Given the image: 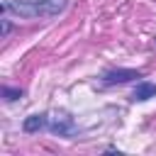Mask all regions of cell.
<instances>
[{
  "label": "cell",
  "instance_id": "277c9868",
  "mask_svg": "<svg viewBox=\"0 0 156 156\" xmlns=\"http://www.w3.org/2000/svg\"><path fill=\"white\" fill-rule=\"evenodd\" d=\"M41 129H49V115L46 112H34L22 119V132L24 134H37Z\"/></svg>",
  "mask_w": 156,
  "mask_h": 156
},
{
  "label": "cell",
  "instance_id": "ba28073f",
  "mask_svg": "<svg viewBox=\"0 0 156 156\" xmlns=\"http://www.w3.org/2000/svg\"><path fill=\"white\" fill-rule=\"evenodd\" d=\"M102 151H112V154H122V151H119V149H117V146H105V149H102Z\"/></svg>",
  "mask_w": 156,
  "mask_h": 156
},
{
  "label": "cell",
  "instance_id": "52a82bcc",
  "mask_svg": "<svg viewBox=\"0 0 156 156\" xmlns=\"http://www.w3.org/2000/svg\"><path fill=\"white\" fill-rule=\"evenodd\" d=\"M12 32V22H10V17L7 15H2V39H7V34Z\"/></svg>",
  "mask_w": 156,
  "mask_h": 156
},
{
  "label": "cell",
  "instance_id": "8992f818",
  "mask_svg": "<svg viewBox=\"0 0 156 156\" xmlns=\"http://www.w3.org/2000/svg\"><path fill=\"white\" fill-rule=\"evenodd\" d=\"M24 95V90L22 88H12V85H2V98H5V102H15V100H20Z\"/></svg>",
  "mask_w": 156,
  "mask_h": 156
},
{
  "label": "cell",
  "instance_id": "6da1fadb",
  "mask_svg": "<svg viewBox=\"0 0 156 156\" xmlns=\"http://www.w3.org/2000/svg\"><path fill=\"white\" fill-rule=\"evenodd\" d=\"M66 10V0H5L2 15H15L20 20H49Z\"/></svg>",
  "mask_w": 156,
  "mask_h": 156
},
{
  "label": "cell",
  "instance_id": "7a4b0ae2",
  "mask_svg": "<svg viewBox=\"0 0 156 156\" xmlns=\"http://www.w3.org/2000/svg\"><path fill=\"white\" fill-rule=\"evenodd\" d=\"M49 132L56 134V136H66V139H71V136L78 134V127H76L73 117H71L66 110H56L54 117H49Z\"/></svg>",
  "mask_w": 156,
  "mask_h": 156
},
{
  "label": "cell",
  "instance_id": "5b68a950",
  "mask_svg": "<svg viewBox=\"0 0 156 156\" xmlns=\"http://www.w3.org/2000/svg\"><path fill=\"white\" fill-rule=\"evenodd\" d=\"M151 98H156V83H149V80L136 83V88L132 93V102H146Z\"/></svg>",
  "mask_w": 156,
  "mask_h": 156
},
{
  "label": "cell",
  "instance_id": "3957f363",
  "mask_svg": "<svg viewBox=\"0 0 156 156\" xmlns=\"http://www.w3.org/2000/svg\"><path fill=\"white\" fill-rule=\"evenodd\" d=\"M134 78H144V73L134 71V68H107L102 73V83L105 85H122V83H129Z\"/></svg>",
  "mask_w": 156,
  "mask_h": 156
}]
</instances>
